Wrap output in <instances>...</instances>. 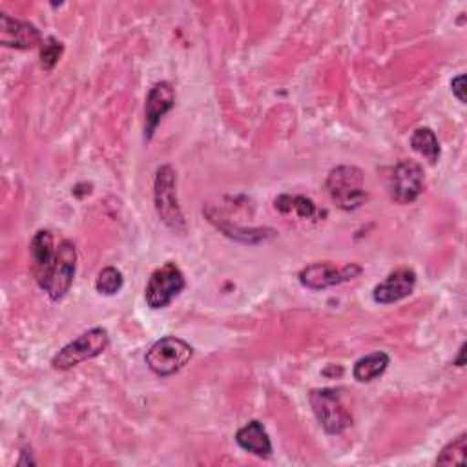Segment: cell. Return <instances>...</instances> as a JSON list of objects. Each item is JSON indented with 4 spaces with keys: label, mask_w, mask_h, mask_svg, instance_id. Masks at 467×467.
<instances>
[{
    "label": "cell",
    "mask_w": 467,
    "mask_h": 467,
    "mask_svg": "<svg viewBox=\"0 0 467 467\" xmlns=\"http://www.w3.org/2000/svg\"><path fill=\"white\" fill-rule=\"evenodd\" d=\"M463 348H465V347L462 345V348H460V356H458V361H456V363H458V367H462V365H463Z\"/></svg>",
    "instance_id": "7402d4cb"
},
{
    "label": "cell",
    "mask_w": 467,
    "mask_h": 467,
    "mask_svg": "<svg viewBox=\"0 0 467 467\" xmlns=\"http://www.w3.org/2000/svg\"><path fill=\"white\" fill-rule=\"evenodd\" d=\"M184 285L186 281L181 268L175 263L168 261L150 275L144 290V299L150 308H164L171 303L175 296L181 294Z\"/></svg>",
    "instance_id": "8992f818"
},
{
    "label": "cell",
    "mask_w": 467,
    "mask_h": 467,
    "mask_svg": "<svg viewBox=\"0 0 467 467\" xmlns=\"http://www.w3.org/2000/svg\"><path fill=\"white\" fill-rule=\"evenodd\" d=\"M361 274V266L350 263L343 268H337L336 265L323 261L305 266L299 272V283L310 290H325L328 286H336L339 283H345L348 279H354Z\"/></svg>",
    "instance_id": "ba28073f"
},
{
    "label": "cell",
    "mask_w": 467,
    "mask_h": 467,
    "mask_svg": "<svg viewBox=\"0 0 467 467\" xmlns=\"http://www.w3.org/2000/svg\"><path fill=\"white\" fill-rule=\"evenodd\" d=\"M109 345L108 330L102 327H95L91 330L82 332L77 339L67 343L51 361L53 368L67 370L86 359H91L99 354H102Z\"/></svg>",
    "instance_id": "277c9868"
},
{
    "label": "cell",
    "mask_w": 467,
    "mask_h": 467,
    "mask_svg": "<svg viewBox=\"0 0 467 467\" xmlns=\"http://www.w3.org/2000/svg\"><path fill=\"white\" fill-rule=\"evenodd\" d=\"M327 192L341 210H356L367 201L363 171L350 164L336 166L328 171Z\"/></svg>",
    "instance_id": "6da1fadb"
},
{
    "label": "cell",
    "mask_w": 467,
    "mask_h": 467,
    "mask_svg": "<svg viewBox=\"0 0 467 467\" xmlns=\"http://www.w3.org/2000/svg\"><path fill=\"white\" fill-rule=\"evenodd\" d=\"M410 146L416 153L425 157L431 164H436L440 159V144L431 128H418L410 135Z\"/></svg>",
    "instance_id": "2e32d148"
},
{
    "label": "cell",
    "mask_w": 467,
    "mask_h": 467,
    "mask_svg": "<svg viewBox=\"0 0 467 467\" xmlns=\"http://www.w3.org/2000/svg\"><path fill=\"white\" fill-rule=\"evenodd\" d=\"M75 268H77L75 244L69 243V241H62L57 246L55 261H53V266L49 270L47 281H46L42 290L47 292V296L53 301L62 299L71 288V283H73V277H75Z\"/></svg>",
    "instance_id": "52a82bcc"
},
{
    "label": "cell",
    "mask_w": 467,
    "mask_h": 467,
    "mask_svg": "<svg viewBox=\"0 0 467 467\" xmlns=\"http://www.w3.org/2000/svg\"><path fill=\"white\" fill-rule=\"evenodd\" d=\"M153 201H155V210L161 221L175 230V232H184L186 223L182 210L177 201V190H175V171L171 166L164 164L157 170L155 181H153Z\"/></svg>",
    "instance_id": "7a4b0ae2"
},
{
    "label": "cell",
    "mask_w": 467,
    "mask_h": 467,
    "mask_svg": "<svg viewBox=\"0 0 467 467\" xmlns=\"http://www.w3.org/2000/svg\"><path fill=\"white\" fill-rule=\"evenodd\" d=\"M387 367H389V356L385 352L378 350V352L359 358L352 368V374H354V379L367 383V381H372L378 376H381L387 370Z\"/></svg>",
    "instance_id": "9a60e30c"
},
{
    "label": "cell",
    "mask_w": 467,
    "mask_h": 467,
    "mask_svg": "<svg viewBox=\"0 0 467 467\" xmlns=\"http://www.w3.org/2000/svg\"><path fill=\"white\" fill-rule=\"evenodd\" d=\"M463 80L465 77L463 75H458L451 80V89H452V95L460 100V102H465V93H463Z\"/></svg>",
    "instance_id": "44dd1931"
},
{
    "label": "cell",
    "mask_w": 467,
    "mask_h": 467,
    "mask_svg": "<svg viewBox=\"0 0 467 467\" xmlns=\"http://www.w3.org/2000/svg\"><path fill=\"white\" fill-rule=\"evenodd\" d=\"M425 186L423 168L414 161H400L390 175V195L396 202L407 204L420 197Z\"/></svg>",
    "instance_id": "9c48e42d"
},
{
    "label": "cell",
    "mask_w": 467,
    "mask_h": 467,
    "mask_svg": "<svg viewBox=\"0 0 467 467\" xmlns=\"http://www.w3.org/2000/svg\"><path fill=\"white\" fill-rule=\"evenodd\" d=\"M416 285V274L412 268H398L390 272L379 285L374 286L372 297L379 305H390L407 297Z\"/></svg>",
    "instance_id": "7c38bea8"
},
{
    "label": "cell",
    "mask_w": 467,
    "mask_h": 467,
    "mask_svg": "<svg viewBox=\"0 0 467 467\" xmlns=\"http://www.w3.org/2000/svg\"><path fill=\"white\" fill-rule=\"evenodd\" d=\"M308 400L319 425L327 434H339L352 425V416L345 409L337 390L317 389L310 392Z\"/></svg>",
    "instance_id": "5b68a950"
},
{
    "label": "cell",
    "mask_w": 467,
    "mask_h": 467,
    "mask_svg": "<svg viewBox=\"0 0 467 467\" xmlns=\"http://www.w3.org/2000/svg\"><path fill=\"white\" fill-rule=\"evenodd\" d=\"M193 348L181 337L166 336L155 341L146 352V365L157 376H170L181 370L192 358Z\"/></svg>",
    "instance_id": "3957f363"
},
{
    "label": "cell",
    "mask_w": 467,
    "mask_h": 467,
    "mask_svg": "<svg viewBox=\"0 0 467 467\" xmlns=\"http://www.w3.org/2000/svg\"><path fill=\"white\" fill-rule=\"evenodd\" d=\"M57 248L53 246V235L47 230H40L35 234L31 241V255H33V272L40 288H44L49 270L55 261Z\"/></svg>",
    "instance_id": "4fadbf2b"
},
{
    "label": "cell",
    "mask_w": 467,
    "mask_h": 467,
    "mask_svg": "<svg viewBox=\"0 0 467 467\" xmlns=\"http://www.w3.org/2000/svg\"><path fill=\"white\" fill-rule=\"evenodd\" d=\"M235 441L241 449L259 456V458H268L272 452V443L270 438L263 427V423L259 421H248L246 425H243L237 434H235Z\"/></svg>",
    "instance_id": "5bb4252c"
},
{
    "label": "cell",
    "mask_w": 467,
    "mask_h": 467,
    "mask_svg": "<svg viewBox=\"0 0 467 467\" xmlns=\"http://www.w3.org/2000/svg\"><path fill=\"white\" fill-rule=\"evenodd\" d=\"M122 274L120 270H117L115 266H106L99 272L97 281H95V288L97 292L104 294V296H113L122 288Z\"/></svg>",
    "instance_id": "d6986e66"
},
{
    "label": "cell",
    "mask_w": 467,
    "mask_h": 467,
    "mask_svg": "<svg viewBox=\"0 0 467 467\" xmlns=\"http://www.w3.org/2000/svg\"><path fill=\"white\" fill-rule=\"evenodd\" d=\"M62 42H58L57 38L53 36H47L44 42H42V47H40V64L46 71L53 69V66L58 62L60 55H62Z\"/></svg>",
    "instance_id": "ffe728a7"
},
{
    "label": "cell",
    "mask_w": 467,
    "mask_h": 467,
    "mask_svg": "<svg viewBox=\"0 0 467 467\" xmlns=\"http://www.w3.org/2000/svg\"><path fill=\"white\" fill-rule=\"evenodd\" d=\"M275 208L281 212H296L301 219H312L316 215V204L303 195H281L275 199Z\"/></svg>",
    "instance_id": "e0dca14e"
},
{
    "label": "cell",
    "mask_w": 467,
    "mask_h": 467,
    "mask_svg": "<svg viewBox=\"0 0 467 467\" xmlns=\"http://www.w3.org/2000/svg\"><path fill=\"white\" fill-rule=\"evenodd\" d=\"M465 452H467V436L460 434L454 441L447 443L440 456L436 458V463L440 465H463L465 463Z\"/></svg>",
    "instance_id": "ac0fdd59"
},
{
    "label": "cell",
    "mask_w": 467,
    "mask_h": 467,
    "mask_svg": "<svg viewBox=\"0 0 467 467\" xmlns=\"http://www.w3.org/2000/svg\"><path fill=\"white\" fill-rule=\"evenodd\" d=\"M175 91L168 82H157L148 93L144 108V137L150 140L161 119L173 108Z\"/></svg>",
    "instance_id": "8fae6325"
},
{
    "label": "cell",
    "mask_w": 467,
    "mask_h": 467,
    "mask_svg": "<svg viewBox=\"0 0 467 467\" xmlns=\"http://www.w3.org/2000/svg\"><path fill=\"white\" fill-rule=\"evenodd\" d=\"M0 42L5 47L31 49L42 42V36L40 31L31 22L18 20L5 13H0Z\"/></svg>",
    "instance_id": "30bf717a"
}]
</instances>
